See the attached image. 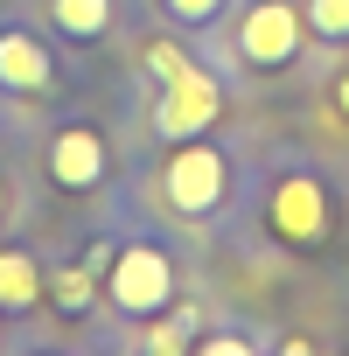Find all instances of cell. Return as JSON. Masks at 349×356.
I'll use <instances>...</instances> for the list:
<instances>
[{
	"label": "cell",
	"mask_w": 349,
	"mask_h": 356,
	"mask_svg": "<svg viewBox=\"0 0 349 356\" xmlns=\"http://www.w3.org/2000/svg\"><path fill=\"white\" fill-rule=\"evenodd\" d=\"M140 70H147L154 84H182V77L203 70V63H196L182 42H174V35H147V42H140Z\"/></svg>",
	"instance_id": "7c38bea8"
},
{
	"label": "cell",
	"mask_w": 349,
	"mask_h": 356,
	"mask_svg": "<svg viewBox=\"0 0 349 356\" xmlns=\"http://www.w3.org/2000/svg\"><path fill=\"white\" fill-rule=\"evenodd\" d=\"M231 182H238V168H231V154H224L210 133L174 140L168 161H161V203H168L174 217H196V224L231 203Z\"/></svg>",
	"instance_id": "6da1fadb"
},
{
	"label": "cell",
	"mask_w": 349,
	"mask_h": 356,
	"mask_svg": "<svg viewBox=\"0 0 349 356\" xmlns=\"http://www.w3.org/2000/svg\"><path fill=\"white\" fill-rule=\"evenodd\" d=\"M105 168H112V147L98 126H56L49 133V154H42V175L63 189V196H84L105 182Z\"/></svg>",
	"instance_id": "8992f818"
},
{
	"label": "cell",
	"mask_w": 349,
	"mask_h": 356,
	"mask_svg": "<svg viewBox=\"0 0 349 356\" xmlns=\"http://www.w3.org/2000/svg\"><path fill=\"white\" fill-rule=\"evenodd\" d=\"M328 105L349 119V70H335V84H328Z\"/></svg>",
	"instance_id": "2e32d148"
},
{
	"label": "cell",
	"mask_w": 349,
	"mask_h": 356,
	"mask_svg": "<svg viewBox=\"0 0 349 356\" xmlns=\"http://www.w3.org/2000/svg\"><path fill=\"white\" fill-rule=\"evenodd\" d=\"M300 15H307V35L349 42V0H300Z\"/></svg>",
	"instance_id": "4fadbf2b"
},
{
	"label": "cell",
	"mask_w": 349,
	"mask_h": 356,
	"mask_svg": "<svg viewBox=\"0 0 349 356\" xmlns=\"http://www.w3.org/2000/svg\"><path fill=\"white\" fill-rule=\"evenodd\" d=\"M154 356H182V349H196V314L189 307H161V314H147V335H140Z\"/></svg>",
	"instance_id": "8fae6325"
},
{
	"label": "cell",
	"mask_w": 349,
	"mask_h": 356,
	"mask_svg": "<svg viewBox=\"0 0 349 356\" xmlns=\"http://www.w3.org/2000/svg\"><path fill=\"white\" fill-rule=\"evenodd\" d=\"M161 15L182 22V29H210V22L224 15V0H161Z\"/></svg>",
	"instance_id": "5bb4252c"
},
{
	"label": "cell",
	"mask_w": 349,
	"mask_h": 356,
	"mask_svg": "<svg viewBox=\"0 0 349 356\" xmlns=\"http://www.w3.org/2000/svg\"><path fill=\"white\" fill-rule=\"evenodd\" d=\"M217 112H224V84H217L210 70H189L182 84H161V91H154L147 126H154V140H161V147H174V140L210 133V126H217Z\"/></svg>",
	"instance_id": "5b68a950"
},
{
	"label": "cell",
	"mask_w": 349,
	"mask_h": 356,
	"mask_svg": "<svg viewBox=\"0 0 349 356\" xmlns=\"http://www.w3.org/2000/svg\"><path fill=\"white\" fill-rule=\"evenodd\" d=\"M0 217H8V182H0Z\"/></svg>",
	"instance_id": "e0dca14e"
},
{
	"label": "cell",
	"mask_w": 349,
	"mask_h": 356,
	"mask_svg": "<svg viewBox=\"0 0 349 356\" xmlns=\"http://www.w3.org/2000/svg\"><path fill=\"white\" fill-rule=\"evenodd\" d=\"M266 231L286 252H321L335 238V189L321 182V175H307V168L279 175V182L266 189Z\"/></svg>",
	"instance_id": "7a4b0ae2"
},
{
	"label": "cell",
	"mask_w": 349,
	"mask_h": 356,
	"mask_svg": "<svg viewBox=\"0 0 349 356\" xmlns=\"http://www.w3.org/2000/svg\"><path fill=\"white\" fill-rule=\"evenodd\" d=\"M49 84H56V56H49V42L29 35V29H0V91L35 98V91H49Z\"/></svg>",
	"instance_id": "52a82bcc"
},
{
	"label": "cell",
	"mask_w": 349,
	"mask_h": 356,
	"mask_svg": "<svg viewBox=\"0 0 349 356\" xmlns=\"http://www.w3.org/2000/svg\"><path fill=\"white\" fill-rule=\"evenodd\" d=\"M112 15H119V0H49V29L63 42H105Z\"/></svg>",
	"instance_id": "9c48e42d"
},
{
	"label": "cell",
	"mask_w": 349,
	"mask_h": 356,
	"mask_svg": "<svg viewBox=\"0 0 349 356\" xmlns=\"http://www.w3.org/2000/svg\"><path fill=\"white\" fill-rule=\"evenodd\" d=\"M35 300H42V266H35V252L8 245L0 252V314H29Z\"/></svg>",
	"instance_id": "30bf717a"
},
{
	"label": "cell",
	"mask_w": 349,
	"mask_h": 356,
	"mask_svg": "<svg viewBox=\"0 0 349 356\" xmlns=\"http://www.w3.org/2000/svg\"><path fill=\"white\" fill-rule=\"evenodd\" d=\"M98 293H105V286H98V266H91V259H70V266H56V273H49V286H42V300H49L63 321H84Z\"/></svg>",
	"instance_id": "ba28073f"
},
{
	"label": "cell",
	"mask_w": 349,
	"mask_h": 356,
	"mask_svg": "<svg viewBox=\"0 0 349 356\" xmlns=\"http://www.w3.org/2000/svg\"><path fill=\"white\" fill-rule=\"evenodd\" d=\"M252 335H196V356H245Z\"/></svg>",
	"instance_id": "9a60e30c"
},
{
	"label": "cell",
	"mask_w": 349,
	"mask_h": 356,
	"mask_svg": "<svg viewBox=\"0 0 349 356\" xmlns=\"http://www.w3.org/2000/svg\"><path fill=\"white\" fill-rule=\"evenodd\" d=\"M231 42H238V63H245V70H286L314 35H307L300 0H245Z\"/></svg>",
	"instance_id": "277c9868"
},
{
	"label": "cell",
	"mask_w": 349,
	"mask_h": 356,
	"mask_svg": "<svg viewBox=\"0 0 349 356\" xmlns=\"http://www.w3.org/2000/svg\"><path fill=\"white\" fill-rule=\"evenodd\" d=\"M98 286H105V307H112V314L147 321V314H161V307L174 300V259H168L154 238H133V245H119V252L105 259Z\"/></svg>",
	"instance_id": "3957f363"
}]
</instances>
